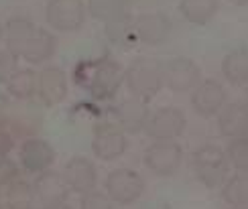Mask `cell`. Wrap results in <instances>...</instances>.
Masks as SVG:
<instances>
[{
  "label": "cell",
  "instance_id": "6da1fadb",
  "mask_svg": "<svg viewBox=\"0 0 248 209\" xmlns=\"http://www.w3.org/2000/svg\"><path fill=\"white\" fill-rule=\"evenodd\" d=\"M124 81H126V88L134 98L149 100L157 96L165 86L163 65L151 57H139L128 65L126 73H124Z\"/></svg>",
  "mask_w": 248,
  "mask_h": 209
},
{
  "label": "cell",
  "instance_id": "7a4b0ae2",
  "mask_svg": "<svg viewBox=\"0 0 248 209\" xmlns=\"http://www.w3.org/2000/svg\"><path fill=\"white\" fill-rule=\"evenodd\" d=\"M193 173L202 185L216 189L228 181L230 161L218 146L203 144L193 152Z\"/></svg>",
  "mask_w": 248,
  "mask_h": 209
},
{
  "label": "cell",
  "instance_id": "3957f363",
  "mask_svg": "<svg viewBox=\"0 0 248 209\" xmlns=\"http://www.w3.org/2000/svg\"><path fill=\"white\" fill-rule=\"evenodd\" d=\"M45 18L51 29L59 33H69L84 25L86 4L84 0H49L45 6Z\"/></svg>",
  "mask_w": 248,
  "mask_h": 209
},
{
  "label": "cell",
  "instance_id": "277c9868",
  "mask_svg": "<svg viewBox=\"0 0 248 209\" xmlns=\"http://www.w3.org/2000/svg\"><path fill=\"white\" fill-rule=\"evenodd\" d=\"M200 81H202V71L193 59L175 57L163 65V83L171 91L177 93L193 91Z\"/></svg>",
  "mask_w": 248,
  "mask_h": 209
},
{
  "label": "cell",
  "instance_id": "5b68a950",
  "mask_svg": "<svg viewBox=\"0 0 248 209\" xmlns=\"http://www.w3.org/2000/svg\"><path fill=\"white\" fill-rule=\"evenodd\" d=\"M106 193L112 201L128 205L140 199V195L144 193V181L137 171L116 169L106 177Z\"/></svg>",
  "mask_w": 248,
  "mask_h": 209
},
{
  "label": "cell",
  "instance_id": "8992f818",
  "mask_svg": "<svg viewBox=\"0 0 248 209\" xmlns=\"http://www.w3.org/2000/svg\"><path fill=\"white\" fill-rule=\"evenodd\" d=\"M181 146L173 140H155L144 150V164L159 177H171L177 173L181 166Z\"/></svg>",
  "mask_w": 248,
  "mask_h": 209
},
{
  "label": "cell",
  "instance_id": "52a82bcc",
  "mask_svg": "<svg viewBox=\"0 0 248 209\" xmlns=\"http://www.w3.org/2000/svg\"><path fill=\"white\" fill-rule=\"evenodd\" d=\"M185 124H187V120H185V114L179 108L165 106L149 118L147 132L153 140H175L183 134Z\"/></svg>",
  "mask_w": 248,
  "mask_h": 209
},
{
  "label": "cell",
  "instance_id": "ba28073f",
  "mask_svg": "<svg viewBox=\"0 0 248 209\" xmlns=\"http://www.w3.org/2000/svg\"><path fill=\"white\" fill-rule=\"evenodd\" d=\"M128 140L124 132L110 126V124H102L94 130V138H92V150L102 161H116L126 152Z\"/></svg>",
  "mask_w": 248,
  "mask_h": 209
},
{
  "label": "cell",
  "instance_id": "9c48e42d",
  "mask_svg": "<svg viewBox=\"0 0 248 209\" xmlns=\"http://www.w3.org/2000/svg\"><path fill=\"white\" fill-rule=\"evenodd\" d=\"M226 102V90L220 81L216 79H203L195 86L191 93V106L193 110L203 118L216 116Z\"/></svg>",
  "mask_w": 248,
  "mask_h": 209
},
{
  "label": "cell",
  "instance_id": "30bf717a",
  "mask_svg": "<svg viewBox=\"0 0 248 209\" xmlns=\"http://www.w3.org/2000/svg\"><path fill=\"white\" fill-rule=\"evenodd\" d=\"M63 181L69 191L86 195L90 191H94V187L98 183L96 166L86 156H74V159H69V163L63 169Z\"/></svg>",
  "mask_w": 248,
  "mask_h": 209
},
{
  "label": "cell",
  "instance_id": "8fae6325",
  "mask_svg": "<svg viewBox=\"0 0 248 209\" xmlns=\"http://www.w3.org/2000/svg\"><path fill=\"white\" fill-rule=\"evenodd\" d=\"M20 164L31 173H43L55 161V150L43 138H27L18 149Z\"/></svg>",
  "mask_w": 248,
  "mask_h": 209
},
{
  "label": "cell",
  "instance_id": "7c38bea8",
  "mask_svg": "<svg viewBox=\"0 0 248 209\" xmlns=\"http://www.w3.org/2000/svg\"><path fill=\"white\" fill-rule=\"evenodd\" d=\"M35 201L39 203L41 209H51L63 205L67 197V185L63 181V177H59L57 173H41L39 179L35 181L33 187Z\"/></svg>",
  "mask_w": 248,
  "mask_h": 209
},
{
  "label": "cell",
  "instance_id": "4fadbf2b",
  "mask_svg": "<svg viewBox=\"0 0 248 209\" xmlns=\"http://www.w3.org/2000/svg\"><path fill=\"white\" fill-rule=\"evenodd\" d=\"M37 96L45 106H57L67 98V77L63 69L47 67L39 73Z\"/></svg>",
  "mask_w": 248,
  "mask_h": 209
},
{
  "label": "cell",
  "instance_id": "5bb4252c",
  "mask_svg": "<svg viewBox=\"0 0 248 209\" xmlns=\"http://www.w3.org/2000/svg\"><path fill=\"white\" fill-rule=\"evenodd\" d=\"M171 20L163 13H149L142 15L134 20V30H137V39L147 45H163L171 35Z\"/></svg>",
  "mask_w": 248,
  "mask_h": 209
},
{
  "label": "cell",
  "instance_id": "9a60e30c",
  "mask_svg": "<svg viewBox=\"0 0 248 209\" xmlns=\"http://www.w3.org/2000/svg\"><path fill=\"white\" fill-rule=\"evenodd\" d=\"M218 128L220 134L228 138L248 136V106L244 104H230L218 112Z\"/></svg>",
  "mask_w": 248,
  "mask_h": 209
},
{
  "label": "cell",
  "instance_id": "2e32d148",
  "mask_svg": "<svg viewBox=\"0 0 248 209\" xmlns=\"http://www.w3.org/2000/svg\"><path fill=\"white\" fill-rule=\"evenodd\" d=\"M116 118L124 132H140L149 124V110L140 98H130L116 108Z\"/></svg>",
  "mask_w": 248,
  "mask_h": 209
},
{
  "label": "cell",
  "instance_id": "e0dca14e",
  "mask_svg": "<svg viewBox=\"0 0 248 209\" xmlns=\"http://www.w3.org/2000/svg\"><path fill=\"white\" fill-rule=\"evenodd\" d=\"M222 73L226 81L240 88L248 83V49H232L222 61Z\"/></svg>",
  "mask_w": 248,
  "mask_h": 209
},
{
  "label": "cell",
  "instance_id": "ac0fdd59",
  "mask_svg": "<svg viewBox=\"0 0 248 209\" xmlns=\"http://www.w3.org/2000/svg\"><path fill=\"white\" fill-rule=\"evenodd\" d=\"M55 53V37L43 29H35L33 37L29 39V43L23 51V59L29 63H43L51 55Z\"/></svg>",
  "mask_w": 248,
  "mask_h": 209
},
{
  "label": "cell",
  "instance_id": "d6986e66",
  "mask_svg": "<svg viewBox=\"0 0 248 209\" xmlns=\"http://www.w3.org/2000/svg\"><path fill=\"white\" fill-rule=\"evenodd\" d=\"M35 25L25 18H13L6 25V47L13 57H23V51L29 43V39L35 33Z\"/></svg>",
  "mask_w": 248,
  "mask_h": 209
},
{
  "label": "cell",
  "instance_id": "ffe728a7",
  "mask_svg": "<svg viewBox=\"0 0 248 209\" xmlns=\"http://www.w3.org/2000/svg\"><path fill=\"white\" fill-rule=\"evenodd\" d=\"M120 79H122V73L116 63H102L96 69L94 81H92V91L98 98H110L118 90Z\"/></svg>",
  "mask_w": 248,
  "mask_h": 209
},
{
  "label": "cell",
  "instance_id": "44dd1931",
  "mask_svg": "<svg viewBox=\"0 0 248 209\" xmlns=\"http://www.w3.org/2000/svg\"><path fill=\"white\" fill-rule=\"evenodd\" d=\"M220 2L218 0H181L179 10L185 20L193 25H205L216 16Z\"/></svg>",
  "mask_w": 248,
  "mask_h": 209
},
{
  "label": "cell",
  "instance_id": "7402d4cb",
  "mask_svg": "<svg viewBox=\"0 0 248 209\" xmlns=\"http://www.w3.org/2000/svg\"><path fill=\"white\" fill-rule=\"evenodd\" d=\"M37 79L39 73H35L33 69H16L6 79V88L10 96H15L16 100H29L37 93Z\"/></svg>",
  "mask_w": 248,
  "mask_h": 209
},
{
  "label": "cell",
  "instance_id": "603a6c76",
  "mask_svg": "<svg viewBox=\"0 0 248 209\" xmlns=\"http://www.w3.org/2000/svg\"><path fill=\"white\" fill-rule=\"evenodd\" d=\"M35 203L33 187H29L25 181H15L2 191V205L4 209H31Z\"/></svg>",
  "mask_w": 248,
  "mask_h": 209
},
{
  "label": "cell",
  "instance_id": "cb8c5ba5",
  "mask_svg": "<svg viewBox=\"0 0 248 209\" xmlns=\"http://www.w3.org/2000/svg\"><path fill=\"white\" fill-rule=\"evenodd\" d=\"M222 197L232 207H246L248 205V173L234 175L232 179L226 181L222 189Z\"/></svg>",
  "mask_w": 248,
  "mask_h": 209
},
{
  "label": "cell",
  "instance_id": "d4e9b609",
  "mask_svg": "<svg viewBox=\"0 0 248 209\" xmlns=\"http://www.w3.org/2000/svg\"><path fill=\"white\" fill-rule=\"evenodd\" d=\"M106 35L110 37V41H114V43H126L130 37H137L132 16L128 13H122V15L114 16L112 20H108L106 23Z\"/></svg>",
  "mask_w": 248,
  "mask_h": 209
},
{
  "label": "cell",
  "instance_id": "484cf974",
  "mask_svg": "<svg viewBox=\"0 0 248 209\" xmlns=\"http://www.w3.org/2000/svg\"><path fill=\"white\" fill-rule=\"evenodd\" d=\"M90 15L98 20H112L114 16L126 13V0H88Z\"/></svg>",
  "mask_w": 248,
  "mask_h": 209
},
{
  "label": "cell",
  "instance_id": "4316f807",
  "mask_svg": "<svg viewBox=\"0 0 248 209\" xmlns=\"http://www.w3.org/2000/svg\"><path fill=\"white\" fill-rule=\"evenodd\" d=\"M228 161L236 166V171L248 173V136H240V138H232V142L228 144Z\"/></svg>",
  "mask_w": 248,
  "mask_h": 209
},
{
  "label": "cell",
  "instance_id": "83f0119b",
  "mask_svg": "<svg viewBox=\"0 0 248 209\" xmlns=\"http://www.w3.org/2000/svg\"><path fill=\"white\" fill-rule=\"evenodd\" d=\"M18 179V166L15 161H10L8 156L0 159V189H4L10 183H15Z\"/></svg>",
  "mask_w": 248,
  "mask_h": 209
},
{
  "label": "cell",
  "instance_id": "f1b7e54d",
  "mask_svg": "<svg viewBox=\"0 0 248 209\" xmlns=\"http://www.w3.org/2000/svg\"><path fill=\"white\" fill-rule=\"evenodd\" d=\"M79 209H112V203H110V197H106L104 193L90 191L81 197Z\"/></svg>",
  "mask_w": 248,
  "mask_h": 209
},
{
  "label": "cell",
  "instance_id": "f546056e",
  "mask_svg": "<svg viewBox=\"0 0 248 209\" xmlns=\"http://www.w3.org/2000/svg\"><path fill=\"white\" fill-rule=\"evenodd\" d=\"M10 69H13V55L0 53V83L10 77Z\"/></svg>",
  "mask_w": 248,
  "mask_h": 209
},
{
  "label": "cell",
  "instance_id": "4dcf8cb0",
  "mask_svg": "<svg viewBox=\"0 0 248 209\" xmlns=\"http://www.w3.org/2000/svg\"><path fill=\"white\" fill-rule=\"evenodd\" d=\"M13 144H15V140L10 136V132H6V128H0V159H2V156H8Z\"/></svg>",
  "mask_w": 248,
  "mask_h": 209
},
{
  "label": "cell",
  "instance_id": "1f68e13d",
  "mask_svg": "<svg viewBox=\"0 0 248 209\" xmlns=\"http://www.w3.org/2000/svg\"><path fill=\"white\" fill-rule=\"evenodd\" d=\"M8 120H10V104L6 98L0 96V128H6Z\"/></svg>",
  "mask_w": 248,
  "mask_h": 209
},
{
  "label": "cell",
  "instance_id": "d6a6232c",
  "mask_svg": "<svg viewBox=\"0 0 248 209\" xmlns=\"http://www.w3.org/2000/svg\"><path fill=\"white\" fill-rule=\"evenodd\" d=\"M230 2L236 6H248V0H230Z\"/></svg>",
  "mask_w": 248,
  "mask_h": 209
},
{
  "label": "cell",
  "instance_id": "836d02e7",
  "mask_svg": "<svg viewBox=\"0 0 248 209\" xmlns=\"http://www.w3.org/2000/svg\"><path fill=\"white\" fill-rule=\"evenodd\" d=\"M244 98H246V106H248V83H246V90H244Z\"/></svg>",
  "mask_w": 248,
  "mask_h": 209
},
{
  "label": "cell",
  "instance_id": "e575fe53",
  "mask_svg": "<svg viewBox=\"0 0 248 209\" xmlns=\"http://www.w3.org/2000/svg\"><path fill=\"white\" fill-rule=\"evenodd\" d=\"M2 35H4V29H2V25H0V41H2Z\"/></svg>",
  "mask_w": 248,
  "mask_h": 209
},
{
  "label": "cell",
  "instance_id": "d590c367",
  "mask_svg": "<svg viewBox=\"0 0 248 209\" xmlns=\"http://www.w3.org/2000/svg\"><path fill=\"white\" fill-rule=\"evenodd\" d=\"M234 209H248V205L246 207H234Z\"/></svg>",
  "mask_w": 248,
  "mask_h": 209
},
{
  "label": "cell",
  "instance_id": "8d00e7d4",
  "mask_svg": "<svg viewBox=\"0 0 248 209\" xmlns=\"http://www.w3.org/2000/svg\"><path fill=\"white\" fill-rule=\"evenodd\" d=\"M51 209H63V207H61V205H59V207H51Z\"/></svg>",
  "mask_w": 248,
  "mask_h": 209
}]
</instances>
